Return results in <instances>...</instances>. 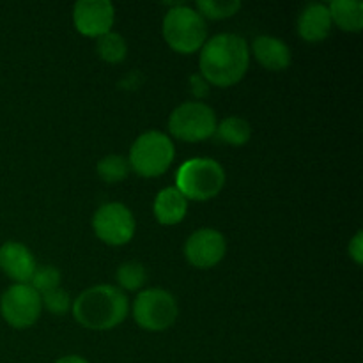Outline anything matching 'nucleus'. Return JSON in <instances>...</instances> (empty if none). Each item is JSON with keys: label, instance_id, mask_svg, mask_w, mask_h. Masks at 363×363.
<instances>
[{"label": "nucleus", "instance_id": "1", "mask_svg": "<svg viewBox=\"0 0 363 363\" xmlns=\"http://www.w3.org/2000/svg\"><path fill=\"white\" fill-rule=\"evenodd\" d=\"M250 64V48L241 35L218 34L204 43L199 59L201 77L216 87L236 85Z\"/></svg>", "mask_w": 363, "mask_h": 363}, {"label": "nucleus", "instance_id": "2", "mask_svg": "<svg viewBox=\"0 0 363 363\" xmlns=\"http://www.w3.org/2000/svg\"><path fill=\"white\" fill-rule=\"evenodd\" d=\"M73 315L87 330H112L126 319L128 303L126 294L116 286H94L85 289L73 303Z\"/></svg>", "mask_w": 363, "mask_h": 363}, {"label": "nucleus", "instance_id": "3", "mask_svg": "<svg viewBox=\"0 0 363 363\" xmlns=\"http://www.w3.org/2000/svg\"><path fill=\"white\" fill-rule=\"evenodd\" d=\"M163 38L179 53H194L202 48L208 38L206 20L186 4H174L163 18Z\"/></svg>", "mask_w": 363, "mask_h": 363}, {"label": "nucleus", "instance_id": "4", "mask_svg": "<svg viewBox=\"0 0 363 363\" xmlns=\"http://www.w3.org/2000/svg\"><path fill=\"white\" fill-rule=\"evenodd\" d=\"M225 170L209 158H194L184 162L176 174V188L191 201H209L222 191Z\"/></svg>", "mask_w": 363, "mask_h": 363}, {"label": "nucleus", "instance_id": "5", "mask_svg": "<svg viewBox=\"0 0 363 363\" xmlns=\"http://www.w3.org/2000/svg\"><path fill=\"white\" fill-rule=\"evenodd\" d=\"M174 149L172 140L162 131H145L130 149V169L142 177H158L172 165Z\"/></svg>", "mask_w": 363, "mask_h": 363}, {"label": "nucleus", "instance_id": "6", "mask_svg": "<svg viewBox=\"0 0 363 363\" xmlns=\"http://www.w3.org/2000/svg\"><path fill=\"white\" fill-rule=\"evenodd\" d=\"M216 113L202 101H186L177 106L169 119V130L183 142H202L216 130Z\"/></svg>", "mask_w": 363, "mask_h": 363}, {"label": "nucleus", "instance_id": "7", "mask_svg": "<svg viewBox=\"0 0 363 363\" xmlns=\"http://www.w3.org/2000/svg\"><path fill=\"white\" fill-rule=\"evenodd\" d=\"M179 308L177 301L169 291L147 289L142 291L133 303V318L140 328L147 332H163L176 323Z\"/></svg>", "mask_w": 363, "mask_h": 363}, {"label": "nucleus", "instance_id": "8", "mask_svg": "<svg viewBox=\"0 0 363 363\" xmlns=\"http://www.w3.org/2000/svg\"><path fill=\"white\" fill-rule=\"evenodd\" d=\"M41 294L30 284H14L0 298V312L13 328L23 330L41 315Z\"/></svg>", "mask_w": 363, "mask_h": 363}, {"label": "nucleus", "instance_id": "9", "mask_svg": "<svg viewBox=\"0 0 363 363\" xmlns=\"http://www.w3.org/2000/svg\"><path fill=\"white\" fill-rule=\"evenodd\" d=\"M92 227L103 243L121 247L130 243L135 236V216L121 202H108L94 213Z\"/></svg>", "mask_w": 363, "mask_h": 363}, {"label": "nucleus", "instance_id": "10", "mask_svg": "<svg viewBox=\"0 0 363 363\" xmlns=\"http://www.w3.org/2000/svg\"><path fill=\"white\" fill-rule=\"evenodd\" d=\"M225 250L227 243L223 234L209 227L195 230L184 243V257L199 269H209L218 264L225 255Z\"/></svg>", "mask_w": 363, "mask_h": 363}, {"label": "nucleus", "instance_id": "11", "mask_svg": "<svg viewBox=\"0 0 363 363\" xmlns=\"http://www.w3.org/2000/svg\"><path fill=\"white\" fill-rule=\"evenodd\" d=\"M116 9L108 0H80L73 7V23L82 35L101 38L112 32Z\"/></svg>", "mask_w": 363, "mask_h": 363}, {"label": "nucleus", "instance_id": "12", "mask_svg": "<svg viewBox=\"0 0 363 363\" xmlns=\"http://www.w3.org/2000/svg\"><path fill=\"white\" fill-rule=\"evenodd\" d=\"M0 268L14 282L28 284L38 264L34 254L25 245L18 241H7L0 247Z\"/></svg>", "mask_w": 363, "mask_h": 363}, {"label": "nucleus", "instance_id": "13", "mask_svg": "<svg viewBox=\"0 0 363 363\" xmlns=\"http://www.w3.org/2000/svg\"><path fill=\"white\" fill-rule=\"evenodd\" d=\"M332 16L326 4H308L298 16V34L307 43L325 41L332 32Z\"/></svg>", "mask_w": 363, "mask_h": 363}, {"label": "nucleus", "instance_id": "14", "mask_svg": "<svg viewBox=\"0 0 363 363\" xmlns=\"http://www.w3.org/2000/svg\"><path fill=\"white\" fill-rule=\"evenodd\" d=\"M252 52L257 62L269 71H284L291 64V50L282 39L259 35L252 43Z\"/></svg>", "mask_w": 363, "mask_h": 363}, {"label": "nucleus", "instance_id": "15", "mask_svg": "<svg viewBox=\"0 0 363 363\" xmlns=\"http://www.w3.org/2000/svg\"><path fill=\"white\" fill-rule=\"evenodd\" d=\"M152 211L162 225H176V223L183 222V218L186 216L188 201L176 186L163 188L156 195Z\"/></svg>", "mask_w": 363, "mask_h": 363}, {"label": "nucleus", "instance_id": "16", "mask_svg": "<svg viewBox=\"0 0 363 363\" xmlns=\"http://www.w3.org/2000/svg\"><path fill=\"white\" fill-rule=\"evenodd\" d=\"M332 21L344 32H360L363 27V4L358 0H333L328 4Z\"/></svg>", "mask_w": 363, "mask_h": 363}, {"label": "nucleus", "instance_id": "17", "mask_svg": "<svg viewBox=\"0 0 363 363\" xmlns=\"http://www.w3.org/2000/svg\"><path fill=\"white\" fill-rule=\"evenodd\" d=\"M215 135L218 140H222L223 144L234 145V147H240L245 145L252 137V128L241 117H227L222 123L216 124Z\"/></svg>", "mask_w": 363, "mask_h": 363}, {"label": "nucleus", "instance_id": "18", "mask_svg": "<svg viewBox=\"0 0 363 363\" xmlns=\"http://www.w3.org/2000/svg\"><path fill=\"white\" fill-rule=\"evenodd\" d=\"M96 52L101 57V60L108 64H119L126 59L128 45L124 38L117 32H108V34L98 38L96 43Z\"/></svg>", "mask_w": 363, "mask_h": 363}, {"label": "nucleus", "instance_id": "19", "mask_svg": "<svg viewBox=\"0 0 363 363\" xmlns=\"http://www.w3.org/2000/svg\"><path fill=\"white\" fill-rule=\"evenodd\" d=\"M98 176L99 179L105 181L106 184H116L121 183L128 177L130 174V163L126 158L121 155H108L98 162Z\"/></svg>", "mask_w": 363, "mask_h": 363}, {"label": "nucleus", "instance_id": "20", "mask_svg": "<svg viewBox=\"0 0 363 363\" xmlns=\"http://www.w3.org/2000/svg\"><path fill=\"white\" fill-rule=\"evenodd\" d=\"M241 9L240 0H199L195 4V11L201 14L202 18L208 20H223V18H230Z\"/></svg>", "mask_w": 363, "mask_h": 363}, {"label": "nucleus", "instance_id": "21", "mask_svg": "<svg viewBox=\"0 0 363 363\" xmlns=\"http://www.w3.org/2000/svg\"><path fill=\"white\" fill-rule=\"evenodd\" d=\"M117 284H119V289H126V291H137L140 289L142 286L147 280V273H145V268L137 261H130L124 262L117 268L116 273Z\"/></svg>", "mask_w": 363, "mask_h": 363}, {"label": "nucleus", "instance_id": "22", "mask_svg": "<svg viewBox=\"0 0 363 363\" xmlns=\"http://www.w3.org/2000/svg\"><path fill=\"white\" fill-rule=\"evenodd\" d=\"M60 272L55 268V266H39L35 268L34 275L30 279V286L38 291L39 294H45L48 291L57 289L60 287Z\"/></svg>", "mask_w": 363, "mask_h": 363}, {"label": "nucleus", "instance_id": "23", "mask_svg": "<svg viewBox=\"0 0 363 363\" xmlns=\"http://www.w3.org/2000/svg\"><path fill=\"white\" fill-rule=\"evenodd\" d=\"M41 305H45L52 314L64 315L71 307L69 293H66V291L60 289V287L48 291V293L41 294Z\"/></svg>", "mask_w": 363, "mask_h": 363}, {"label": "nucleus", "instance_id": "24", "mask_svg": "<svg viewBox=\"0 0 363 363\" xmlns=\"http://www.w3.org/2000/svg\"><path fill=\"white\" fill-rule=\"evenodd\" d=\"M363 234L362 233H357V236L353 238V240L350 241V257L353 259L357 264H362L363 262Z\"/></svg>", "mask_w": 363, "mask_h": 363}, {"label": "nucleus", "instance_id": "25", "mask_svg": "<svg viewBox=\"0 0 363 363\" xmlns=\"http://www.w3.org/2000/svg\"><path fill=\"white\" fill-rule=\"evenodd\" d=\"M55 363H89V362L85 360V358L77 357V354H67V357L59 358Z\"/></svg>", "mask_w": 363, "mask_h": 363}]
</instances>
